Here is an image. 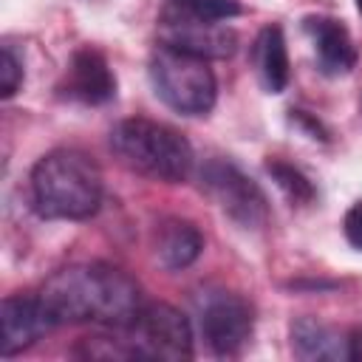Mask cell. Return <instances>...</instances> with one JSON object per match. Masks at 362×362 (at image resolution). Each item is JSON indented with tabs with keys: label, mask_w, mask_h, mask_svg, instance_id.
Instances as JSON below:
<instances>
[{
	"label": "cell",
	"mask_w": 362,
	"mask_h": 362,
	"mask_svg": "<svg viewBox=\"0 0 362 362\" xmlns=\"http://www.w3.org/2000/svg\"><path fill=\"white\" fill-rule=\"evenodd\" d=\"M31 204L48 221H85L96 215L102 206L99 164L76 147L45 153L31 170Z\"/></svg>",
	"instance_id": "2"
},
{
	"label": "cell",
	"mask_w": 362,
	"mask_h": 362,
	"mask_svg": "<svg viewBox=\"0 0 362 362\" xmlns=\"http://www.w3.org/2000/svg\"><path fill=\"white\" fill-rule=\"evenodd\" d=\"M252 62L257 71L260 85L269 93H283L288 85V51H286V37L280 25H266L260 28L255 45H252Z\"/></svg>",
	"instance_id": "14"
},
{
	"label": "cell",
	"mask_w": 362,
	"mask_h": 362,
	"mask_svg": "<svg viewBox=\"0 0 362 362\" xmlns=\"http://www.w3.org/2000/svg\"><path fill=\"white\" fill-rule=\"evenodd\" d=\"M153 246H156V257L164 269L181 272V269L192 266L201 257L204 235L198 232L195 223H189L184 218H167L156 226Z\"/></svg>",
	"instance_id": "13"
},
{
	"label": "cell",
	"mask_w": 362,
	"mask_h": 362,
	"mask_svg": "<svg viewBox=\"0 0 362 362\" xmlns=\"http://www.w3.org/2000/svg\"><path fill=\"white\" fill-rule=\"evenodd\" d=\"M303 31L311 37L317 65L325 76L351 74V68L356 65V45L342 20L325 17V14H311L303 20Z\"/></svg>",
	"instance_id": "11"
},
{
	"label": "cell",
	"mask_w": 362,
	"mask_h": 362,
	"mask_svg": "<svg viewBox=\"0 0 362 362\" xmlns=\"http://www.w3.org/2000/svg\"><path fill=\"white\" fill-rule=\"evenodd\" d=\"M342 232H345V240H348L354 249H362V201L351 204V209L345 212V218H342Z\"/></svg>",
	"instance_id": "18"
},
{
	"label": "cell",
	"mask_w": 362,
	"mask_h": 362,
	"mask_svg": "<svg viewBox=\"0 0 362 362\" xmlns=\"http://www.w3.org/2000/svg\"><path fill=\"white\" fill-rule=\"evenodd\" d=\"M266 173L272 175V181L277 184V189H280L291 204L305 206V204H311V201L317 198V189H314L311 178H308L300 167H294V164H288V161H280V158H269V161H266Z\"/></svg>",
	"instance_id": "15"
},
{
	"label": "cell",
	"mask_w": 362,
	"mask_h": 362,
	"mask_svg": "<svg viewBox=\"0 0 362 362\" xmlns=\"http://www.w3.org/2000/svg\"><path fill=\"white\" fill-rule=\"evenodd\" d=\"M158 37H161V45H170L204 59H226L238 48V34L226 23L192 17L173 6L161 11Z\"/></svg>",
	"instance_id": "8"
},
{
	"label": "cell",
	"mask_w": 362,
	"mask_h": 362,
	"mask_svg": "<svg viewBox=\"0 0 362 362\" xmlns=\"http://www.w3.org/2000/svg\"><path fill=\"white\" fill-rule=\"evenodd\" d=\"M0 354L3 356H14L25 348H31L45 331H51V320L40 303V297H28V294H11L3 300L0 305Z\"/></svg>",
	"instance_id": "10"
},
{
	"label": "cell",
	"mask_w": 362,
	"mask_h": 362,
	"mask_svg": "<svg viewBox=\"0 0 362 362\" xmlns=\"http://www.w3.org/2000/svg\"><path fill=\"white\" fill-rule=\"evenodd\" d=\"M150 85L156 96L184 116H206L218 99V79L209 68V59L158 45L150 54Z\"/></svg>",
	"instance_id": "4"
},
{
	"label": "cell",
	"mask_w": 362,
	"mask_h": 362,
	"mask_svg": "<svg viewBox=\"0 0 362 362\" xmlns=\"http://www.w3.org/2000/svg\"><path fill=\"white\" fill-rule=\"evenodd\" d=\"M291 122L297 124V127H303L311 139H320V141H325L328 136H325V130H322V124L314 119V116H308L305 110H291Z\"/></svg>",
	"instance_id": "19"
},
{
	"label": "cell",
	"mask_w": 362,
	"mask_h": 362,
	"mask_svg": "<svg viewBox=\"0 0 362 362\" xmlns=\"http://www.w3.org/2000/svg\"><path fill=\"white\" fill-rule=\"evenodd\" d=\"M291 337V351L300 359L308 362H339V359H351V342L345 334H339L337 328L325 325L317 317H300L291 322L288 328Z\"/></svg>",
	"instance_id": "12"
},
{
	"label": "cell",
	"mask_w": 362,
	"mask_h": 362,
	"mask_svg": "<svg viewBox=\"0 0 362 362\" xmlns=\"http://www.w3.org/2000/svg\"><path fill=\"white\" fill-rule=\"evenodd\" d=\"M356 8H359V14H362V0H356Z\"/></svg>",
	"instance_id": "21"
},
{
	"label": "cell",
	"mask_w": 362,
	"mask_h": 362,
	"mask_svg": "<svg viewBox=\"0 0 362 362\" xmlns=\"http://www.w3.org/2000/svg\"><path fill=\"white\" fill-rule=\"evenodd\" d=\"M110 150L127 170L164 184L187 181L195 161L189 141L175 127L144 116L122 119L110 130Z\"/></svg>",
	"instance_id": "3"
},
{
	"label": "cell",
	"mask_w": 362,
	"mask_h": 362,
	"mask_svg": "<svg viewBox=\"0 0 362 362\" xmlns=\"http://www.w3.org/2000/svg\"><path fill=\"white\" fill-rule=\"evenodd\" d=\"M37 297L54 328L79 322L122 328L141 308L139 283L110 263L65 266L45 280Z\"/></svg>",
	"instance_id": "1"
},
{
	"label": "cell",
	"mask_w": 362,
	"mask_h": 362,
	"mask_svg": "<svg viewBox=\"0 0 362 362\" xmlns=\"http://www.w3.org/2000/svg\"><path fill=\"white\" fill-rule=\"evenodd\" d=\"M204 195L240 229H260L269 221V201L263 189L232 161L226 158H206L201 173Z\"/></svg>",
	"instance_id": "6"
},
{
	"label": "cell",
	"mask_w": 362,
	"mask_h": 362,
	"mask_svg": "<svg viewBox=\"0 0 362 362\" xmlns=\"http://www.w3.org/2000/svg\"><path fill=\"white\" fill-rule=\"evenodd\" d=\"M348 342H351V359H359L362 362V325L348 334Z\"/></svg>",
	"instance_id": "20"
},
{
	"label": "cell",
	"mask_w": 362,
	"mask_h": 362,
	"mask_svg": "<svg viewBox=\"0 0 362 362\" xmlns=\"http://www.w3.org/2000/svg\"><path fill=\"white\" fill-rule=\"evenodd\" d=\"M20 85H23V62H20V57L14 54L11 45H3V57H0V96L11 99Z\"/></svg>",
	"instance_id": "17"
},
{
	"label": "cell",
	"mask_w": 362,
	"mask_h": 362,
	"mask_svg": "<svg viewBox=\"0 0 362 362\" xmlns=\"http://www.w3.org/2000/svg\"><path fill=\"white\" fill-rule=\"evenodd\" d=\"M173 8L187 11L192 17H204V20H232L240 14L238 0H170Z\"/></svg>",
	"instance_id": "16"
},
{
	"label": "cell",
	"mask_w": 362,
	"mask_h": 362,
	"mask_svg": "<svg viewBox=\"0 0 362 362\" xmlns=\"http://www.w3.org/2000/svg\"><path fill=\"white\" fill-rule=\"evenodd\" d=\"M201 334L212 354L235 356L252 337L255 311L235 291H209L201 300Z\"/></svg>",
	"instance_id": "7"
},
{
	"label": "cell",
	"mask_w": 362,
	"mask_h": 362,
	"mask_svg": "<svg viewBox=\"0 0 362 362\" xmlns=\"http://www.w3.org/2000/svg\"><path fill=\"white\" fill-rule=\"evenodd\" d=\"M113 331L127 359H192V325L170 303H147L127 325Z\"/></svg>",
	"instance_id": "5"
},
{
	"label": "cell",
	"mask_w": 362,
	"mask_h": 362,
	"mask_svg": "<svg viewBox=\"0 0 362 362\" xmlns=\"http://www.w3.org/2000/svg\"><path fill=\"white\" fill-rule=\"evenodd\" d=\"M59 93L79 105H107L116 96V76L105 54L90 45L76 48L68 62Z\"/></svg>",
	"instance_id": "9"
}]
</instances>
